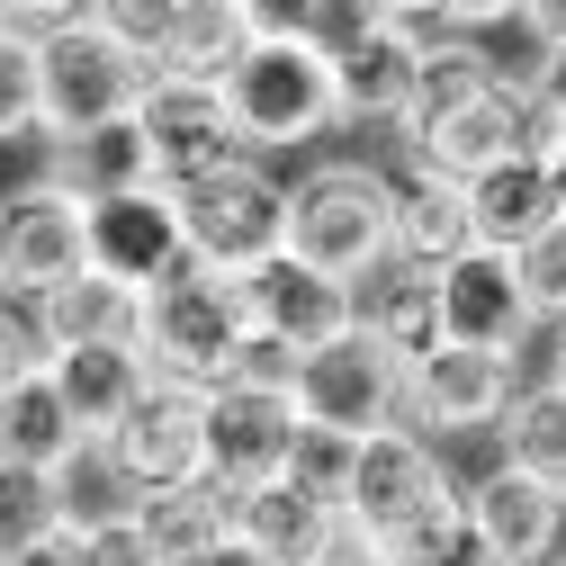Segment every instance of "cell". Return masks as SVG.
<instances>
[{"label":"cell","instance_id":"60d3db41","mask_svg":"<svg viewBox=\"0 0 566 566\" xmlns=\"http://www.w3.org/2000/svg\"><path fill=\"white\" fill-rule=\"evenodd\" d=\"M63 19H82V0H0V28H19V36H45Z\"/></svg>","mask_w":566,"mask_h":566},{"label":"cell","instance_id":"7dc6e473","mask_svg":"<svg viewBox=\"0 0 566 566\" xmlns=\"http://www.w3.org/2000/svg\"><path fill=\"white\" fill-rule=\"evenodd\" d=\"M387 19H405V28H432V0H378Z\"/></svg>","mask_w":566,"mask_h":566},{"label":"cell","instance_id":"cb8c5ba5","mask_svg":"<svg viewBox=\"0 0 566 566\" xmlns=\"http://www.w3.org/2000/svg\"><path fill=\"white\" fill-rule=\"evenodd\" d=\"M45 378H54L63 413H73V432H82V441H108V432H117V413L145 396L154 369L135 360V350H54Z\"/></svg>","mask_w":566,"mask_h":566},{"label":"cell","instance_id":"7a4b0ae2","mask_svg":"<svg viewBox=\"0 0 566 566\" xmlns=\"http://www.w3.org/2000/svg\"><path fill=\"white\" fill-rule=\"evenodd\" d=\"M226 91V117L243 135L252 163H297L315 154L324 135H342V108H333V63L297 36H252V54L217 82Z\"/></svg>","mask_w":566,"mask_h":566},{"label":"cell","instance_id":"836d02e7","mask_svg":"<svg viewBox=\"0 0 566 566\" xmlns=\"http://www.w3.org/2000/svg\"><path fill=\"white\" fill-rule=\"evenodd\" d=\"M171 10H180V0H82V19H91V28H108L117 45H135L145 63H154V45H163Z\"/></svg>","mask_w":566,"mask_h":566},{"label":"cell","instance_id":"44dd1931","mask_svg":"<svg viewBox=\"0 0 566 566\" xmlns=\"http://www.w3.org/2000/svg\"><path fill=\"white\" fill-rule=\"evenodd\" d=\"M243 54H252L243 0H180L171 28H163V45H154V73L163 82H226Z\"/></svg>","mask_w":566,"mask_h":566},{"label":"cell","instance_id":"f907efd6","mask_svg":"<svg viewBox=\"0 0 566 566\" xmlns=\"http://www.w3.org/2000/svg\"><path fill=\"white\" fill-rule=\"evenodd\" d=\"M557 566H566V557H557Z\"/></svg>","mask_w":566,"mask_h":566},{"label":"cell","instance_id":"5bb4252c","mask_svg":"<svg viewBox=\"0 0 566 566\" xmlns=\"http://www.w3.org/2000/svg\"><path fill=\"white\" fill-rule=\"evenodd\" d=\"M459 522L504 557V566H557V557H566V494H548L539 476H522V468H504V459L459 485Z\"/></svg>","mask_w":566,"mask_h":566},{"label":"cell","instance_id":"d6986e66","mask_svg":"<svg viewBox=\"0 0 566 566\" xmlns=\"http://www.w3.org/2000/svg\"><path fill=\"white\" fill-rule=\"evenodd\" d=\"M350 333H369L387 360H422L441 342V279L387 252L369 279H350Z\"/></svg>","mask_w":566,"mask_h":566},{"label":"cell","instance_id":"3957f363","mask_svg":"<svg viewBox=\"0 0 566 566\" xmlns=\"http://www.w3.org/2000/svg\"><path fill=\"white\" fill-rule=\"evenodd\" d=\"M243 333H252L243 279L180 261V270H163L154 289H145V315H135V360H145L154 378H171V387H226Z\"/></svg>","mask_w":566,"mask_h":566},{"label":"cell","instance_id":"f1b7e54d","mask_svg":"<svg viewBox=\"0 0 566 566\" xmlns=\"http://www.w3.org/2000/svg\"><path fill=\"white\" fill-rule=\"evenodd\" d=\"M54 154V180L73 189L82 207L91 198H126V189H154V163H145V135L126 126H99V135H73V145H45Z\"/></svg>","mask_w":566,"mask_h":566},{"label":"cell","instance_id":"ab89813d","mask_svg":"<svg viewBox=\"0 0 566 566\" xmlns=\"http://www.w3.org/2000/svg\"><path fill=\"white\" fill-rule=\"evenodd\" d=\"M36 369V333H28V306H0V387Z\"/></svg>","mask_w":566,"mask_h":566},{"label":"cell","instance_id":"484cf974","mask_svg":"<svg viewBox=\"0 0 566 566\" xmlns=\"http://www.w3.org/2000/svg\"><path fill=\"white\" fill-rule=\"evenodd\" d=\"M494 459L522 468V476H539L548 494H566V387L522 378L513 405H504V422H494Z\"/></svg>","mask_w":566,"mask_h":566},{"label":"cell","instance_id":"8fae6325","mask_svg":"<svg viewBox=\"0 0 566 566\" xmlns=\"http://www.w3.org/2000/svg\"><path fill=\"white\" fill-rule=\"evenodd\" d=\"M108 459L145 485V494H171V485H207V387H171V378H145L108 432Z\"/></svg>","mask_w":566,"mask_h":566},{"label":"cell","instance_id":"f6af8a7d","mask_svg":"<svg viewBox=\"0 0 566 566\" xmlns=\"http://www.w3.org/2000/svg\"><path fill=\"white\" fill-rule=\"evenodd\" d=\"M198 566H270V557H261V548H243V539H234V531H226V539H217V548H207V557H198Z\"/></svg>","mask_w":566,"mask_h":566},{"label":"cell","instance_id":"30bf717a","mask_svg":"<svg viewBox=\"0 0 566 566\" xmlns=\"http://www.w3.org/2000/svg\"><path fill=\"white\" fill-rule=\"evenodd\" d=\"M73 270H82V198L54 171L0 189V306H36Z\"/></svg>","mask_w":566,"mask_h":566},{"label":"cell","instance_id":"d4e9b609","mask_svg":"<svg viewBox=\"0 0 566 566\" xmlns=\"http://www.w3.org/2000/svg\"><path fill=\"white\" fill-rule=\"evenodd\" d=\"M476 252L468 234V189L459 180H432V171H396V261H422V270H441Z\"/></svg>","mask_w":566,"mask_h":566},{"label":"cell","instance_id":"9a60e30c","mask_svg":"<svg viewBox=\"0 0 566 566\" xmlns=\"http://www.w3.org/2000/svg\"><path fill=\"white\" fill-rule=\"evenodd\" d=\"M432 279H441V342L531 360L539 324H531V306H522V289H513V261H504V252H459V261H441Z\"/></svg>","mask_w":566,"mask_h":566},{"label":"cell","instance_id":"4316f807","mask_svg":"<svg viewBox=\"0 0 566 566\" xmlns=\"http://www.w3.org/2000/svg\"><path fill=\"white\" fill-rule=\"evenodd\" d=\"M73 441H82V432H73V413H63L45 360H36L28 378L0 387V468H54Z\"/></svg>","mask_w":566,"mask_h":566},{"label":"cell","instance_id":"8992f818","mask_svg":"<svg viewBox=\"0 0 566 566\" xmlns=\"http://www.w3.org/2000/svg\"><path fill=\"white\" fill-rule=\"evenodd\" d=\"M171 207H180V252L198 270L243 279V270H261V261L289 252V171H279V163H252L243 154L226 171L171 189Z\"/></svg>","mask_w":566,"mask_h":566},{"label":"cell","instance_id":"2e32d148","mask_svg":"<svg viewBox=\"0 0 566 566\" xmlns=\"http://www.w3.org/2000/svg\"><path fill=\"white\" fill-rule=\"evenodd\" d=\"M82 261L126 279V289H154L163 270H180V207L163 189H126V198H91L82 207Z\"/></svg>","mask_w":566,"mask_h":566},{"label":"cell","instance_id":"74e56055","mask_svg":"<svg viewBox=\"0 0 566 566\" xmlns=\"http://www.w3.org/2000/svg\"><path fill=\"white\" fill-rule=\"evenodd\" d=\"M432 28H450V36H494V28H522V0H432Z\"/></svg>","mask_w":566,"mask_h":566},{"label":"cell","instance_id":"e575fe53","mask_svg":"<svg viewBox=\"0 0 566 566\" xmlns=\"http://www.w3.org/2000/svg\"><path fill=\"white\" fill-rule=\"evenodd\" d=\"M396 566H504V557H494V548L450 513V522H432L422 539H405V548H396Z\"/></svg>","mask_w":566,"mask_h":566},{"label":"cell","instance_id":"7c38bea8","mask_svg":"<svg viewBox=\"0 0 566 566\" xmlns=\"http://www.w3.org/2000/svg\"><path fill=\"white\" fill-rule=\"evenodd\" d=\"M422 45H432V28L378 19L369 36H350V45L333 54V108H342V135H396V126L413 117Z\"/></svg>","mask_w":566,"mask_h":566},{"label":"cell","instance_id":"bcb514c9","mask_svg":"<svg viewBox=\"0 0 566 566\" xmlns=\"http://www.w3.org/2000/svg\"><path fill=\"white\" fill-rule=\"evenodd\" d=\"M539 360H548L539 378H548V387H566V324H548V350H539Z\"/></svg>","mask_w":566,"mask_h":566},{"label":"cell","instance_id":"e0dca14e","mask_svg":"<svg viewBox=\"0 0 566 566\" xmlns=\"http://www.w3.org/2000/svg\"><path fill=\"white\" fill-rule=\"evenodd\" d=\"M135 315H145V289L82 261L28 306V333H36V360H54V350H135Z\"/></svg>","mask_w":566,"mask_h":566},{"label":"cell","instance_id":"277c9868","mask_svg":"<svg viewBox=\"0 0 566 566\" xmlns=\"http://www.w3.org/2000/svg\"><path fill=\"white\" fill-rule=\"evenodd\" d=\"M154 91V63L117 45L91 19H63L36 36V145H73V135L126 126L135 99Z\"/></svg>","mask_w":566,"mask_h":566},{"label":"cell","instance_id":"4dcf8cb0","mask_svg":"<svg viewBox=\"0 0 566 566\" xmlns=\"http://www.w3.org/2000/svg\"><path fill=\"white\" fill-rule=\"evenodd\" d=\"M504 261H513V289H522L531 324H539V333L566 324V217H548V226H539L531 243H513Z\"/></svg>","mask_w":566,"mask_h":566},{"label":"cell","instance_id":"ac0fdd59","mask_svg":"<svg viewBox=\"0 0 566 566\" xmlns=\"http://www.w3.org/2000/svg\"><path fill=\"white\" fill-rule=\"evenodd\" d=\"M243 315H252V333H270V342H289L297 360L315 342H333V333H350V289L342 279H324V270H306V261H261V270H243Z\"/></svg>","mask_w":566,"mask_h":566},{"label":"cell","instance_id":"c3c4849f","mask_svg":"<svg viewBox=\"0 0 566 566\" xmlns=\"http://www.w3.org/2000/svg\"><path fill=\"white\" fill-rule=\"evenodd\" d=\"M557 217H566V180H557Z\"/></svg>","mask_w":566,"mask_h":566},{"label":"cell","instance_id":"d6a6232c","mask_svg":"<svg viewBox=\"0 0 566 566\" xmlns=\"http://www.w3.org/2000/svg\"><path fill=\"white\" fill-rule=\"evenodd\" d=\"M513 145H522V163H539L548 180H566V99L539 91L531 73H522V91H513Z\"/></svg>","mask_w":566,"mask_h":566},{"label":"cell","instance_id":"4fadbf2b","mask_svg":"<svg viewBox=\"0 0 566 566\" xmlns=\"http://www.w3.org/2000/svg\"><path fill=\"white\" fill-rule=\"evenodd\" d=\"M297 450V405L261 396V387H207V485L252 494L270 476H289Z\"/></svg>","mask_w":566,"mask_h":566},{"label":"cell","instance_id":"681fc988","mask_svg":"<svg viewBox=\"0 0 566 566\" xmlns=\"http://www.w3.org/2000/svg\"><path fill=\"white\" fill-rule=\"evenodd\" d=\"M28 566H63V557H28Z\"/></svg>","mask_w":566,"mask_h":566},{"label":"cell","instance_id":"603a6c76","mask_svg":"<svg viewBox=\"0 0 566 566\" xmlns=\"http://www.w3.org/2000/svg\"><path fill=\"white\" fill-rule=\"evenodd\" d=\"M548 217H557V180H548L539 163H522V154L468 180V234H476V252H513V243H531Z\"/></svg>","mask_w":566,"mask_h":566},{"label":"cell","instance_id":"6da1fadb","mask_svg":"<svg viewBox=\"0 0 566 566\" xmlns=\"http://www.w3.org/2000/svg\"><path fill=\"white\" fill-rule=\"evenodd\" d=\"M396 252V171L369 154H324L289 171V261L324 279H369Z\"/></svg>","mask_w":566,"mask_h":566},{"label":"cell","instance_id":"83f0119b","mask_svg":"<svg viewBox=\"0 0 566 566\" xmlns=\"http://www.w3.org/2000/svg\"><path fill=\"white\" fill-rule=\"evenodd\" d=\"M135 539H145L154 566H198L207 548L226 539V494L217 485H171L135 504Z\"/></svg>","mask_w":566,"mask_h":566},{"label":"cell","instance_id":"f546056e","mask_svg":"<svg viewBox=\"0 0 566 566\" xmlns=\"http://www.w3.org/2000/svg\"><path fill=\"white\" fill-rule=\"evenodd\" d=\"M54 548H63V513H54L45 468H0V566H28Z\"/></svg>","mask_w":566,"mask_h":566},{"label":"cell","instance_id":"9c48e42d","mask_svg":"<svg viewBox=\"0 0 566 566\" xmlns=\"http://www.w3.org/2000/svg\"><path fill=\"white\" fill-rule=\"evenodd\" d=\"M135 135H145V163H154L163 198L207 180V171H226V163H243V135H234L217 82H163L154 73V91L135 99Z\"/></svg>","mask_w":566,"mask_h":566},{"label":"cell","instance_id":"b9f144b4","mask_svg":"<svg viewBox=\"0 0 566 566\" xmlns=\"http://www.w3.org/2000/svg\"><path fill=\"white\" fill-rule=\"evenodd\" d=\"M522 36L531 45H566V0H522Z\"/></svg>","mask_w":566,"mask_h":566},{"label":"cell","instance_id":"1f68e13d","mask_svg":"<svg viewBox=\"0 0 566 566\" xmlns=\"http://www.w3.org/2000/svg\"><path fill=\"white\" fill-rule=\"evenodd\" d=\"M36 145V36L0 28V154Z\"/></svg>","mask_w":566,"mask_h":566},{"label":"cell","instance_id":"8d00e7d4","mask_svg":"<svg viewBox=\"0 0 566 566\" xmlns=\"http://www.w3.org/2000/svg\"><path fill=\"white\" fill-rule=\"evenodd\" d=\"M54 557H63V566H154L145 539H135V522H126V531H82V539H63Z\"/></svg>","mask_w":566,"mask_h":566},{"label":"cell","instance_id":"5b68a950","mask_svg":"<svg viewBox=\"0 0 566 566\" xmlns=\"http://www.w3.org/2000/svg\"><path fill=\"white\" fill-rule=\"evenodd\" d=\"M459 513V476H450V459L422 441V432H369L360 450H350V485H342V531L350 539H369V548H405V539H422L432 522H450Z\"/></svg>","mask_w":566,"mask_h":566},{"label":"cell","instance_id":"ba28073f","mask_svg":"<svg viewBox=\"0 0 566 566\" xmlns=\"http://www.w3.org/2000/svg\"><path fill=\"white\" fill-rule=\"evenodd\" d=\"M513 387H522V360H504V350L432 342L422 360H405V432H422L432 450H450V441H494Z\"/></svg>","mask_w":566,"mask_h":566},{"label":"cell","instance_id":"ee69618b","mask_svg":"<svg viewBox=\"0 0 566 566\" xmlns=\"http://www.w3.org/2000/svg\"><path fill=\"white\" fill-rule=\"evenodd\" d=\"M315 566H396V557H387V548H369V539H350V531H342V539H333V548H324Z\"/></svg>","mask_w":566,"mask_h":566},{"label":"cell","instance_id":"f35d334b","mask_svg":"<svg viewBox=\"0 0 566 566\" xmlns=\"http://www.w3.org/2000/svg\"><path fill=\"white\" fill-rule=\"evenodd\" d=\"M324 10V0H243L252 36H306V19Z\"/></svg>","mask_w":566,"mask_h":566},{"label":"cell","instance_id":"7bdbcfd3","mask_svg":"<svg viewBox=\"0 0 566 566\" xmlns=\"http://www.w3.org/2000/svg\"><path fill=\"white\" fill-rule=\"evenodd\" d=\"M522 73H531L539 91H557V99H566V45H531V63H522Z\"/></svg>","mask_w":566,"mask_h":566},{"label":"cell","instance_id":"52a82bcc","mask_svg":"<svg viewBox=\"0 0 566 566\" xmlns=\"http://www.w3.org/2000/svg\"><path fill=\"white\" fill-rule=\"evenodd\" d=\"M289 405H297L306 432H333V441L396 432L405 422V360H387L369 333H333V342H315L297 360Z\"/></svg>","mask_w":566,"mask_h":566},{"label":"cell","instance_id":"ffe728a7","mask_svg":"<svg viewBox=\"0 0 566 566\" xmlns=\"http://www.w3.org/2000/svg\"><path fill=\"white\" fill-rule=\"evenodd\" d=\"M226 531H234L243 548H261L270 566H315V557L342 539V513L315 504V494H297L289 476H270V485H252V494H226Z\"/></svg>","mask_w":566,"mask_h":566},{"label":"cell","instance_id":"d590c367","mask_svg":"<svg viewBox=\"0 0 566 566\" xmlns=\"http://www.w3.org/2000/svg\"><path fill=\"white\" fill-rule=\"evenodd\" d=\"M226 387H261V396H289V387H297V350H289V342H270V333H243V350H234Z\"/></svg>","mask_w":566,"mask_h":566},{"label":"cell","instance_id":"7402d4cb","mask_svg":"<svg viewBox=\"0 0 566 566\" xmlns=\"http://www.w3.org/2000/svg\"><path fill=\"white\" fill-rule=\"evenodd\" d=\"M45 485H54L63 539H82V531H126L135 504H145V485H135V476L108 459V441H73V450L45 468Z\"/></svg>","mask_w":566,"mask_h":566}]
</instances>
